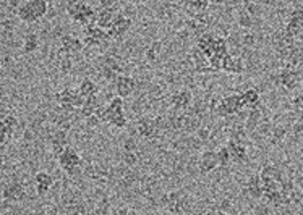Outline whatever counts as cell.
<instances>
[{
    "label": "cell",
    "instance_id": "41",
    "mask_svg": "<svg viewBox=\"0 0 303 215\" xmlns=\"http://www.w3.org/2000/svg\"><path fill=\"white\" fill-rule=\"evenodd\" d=\"M4 163H5V157L0 154V170H2V167H4Z\"/></svg>",
    "mask_w": 303,
    "mask_h": 215
},
{
    "label": "cell",
    "instance_id": "4",
    "mask_svg": "<svg viewBox=\"0 0 303 215\" xmlns=\"http://www.w3.org/2000/svg\"><path fill=\"white\" fill-rule=\"evenodd\" d=\"M211 107H212V112L217 113L219 117L222 118H227L231 117V115H235L243 110L240 94H231V96L220 97L219 101H212Z\"/></svg>",
    "mask_w": 303,
    "mask_h": 215
},
{
    "label": "cell",
    "instance_id": "24",
    "mask_svg": "<svg viewBox=\"0 0 303 215\" xmlns=\"http://www.w3.org/2000/svg\"><path fill=\"white\" fill-rule=\"evenodd\" d=\"M29 8L32 10V13H34V16L37 20H41L43 16H46L47 10H49V4H47V0H26Z\"/></svg>",
    "mask_w": 303,
    "mask_h": 215
},
{
    "label": "cell",
    "instance_id": "25",
    "mask_svg": "<svg viewBox=\"0 0 303 215\" xmlns=\"http://www.w3.org/2000/svg\"><path fill=\"white\" fill-rule=\"evenodd\" d=\"M75 91L77 89H71V88H65L62 91L55 94V101L59 105H73V96H75Z\"/></svg>",
    "mask_w": 303,
    "mask_h": 215
},
{
    "label": "cell",
    "instance_id": "23",
    "mask_svg": "<svg viewBox=\"0 0 303 215\" xmlns=\"http://www.w3.org/2000/svg\"><path fill=\"white\" fill-rule=\"evenodd\" d=\"M259 177L263 178V181H282V171L274 167V165H266L263 170L259 171Z\"/></svg>",
    "mask_w": 303,
    "mask_h": 215
},
{
    "label": "cell",
    "instance_id": "16",
    "mask_svg": "<svg viewBox=\"0 0 303 215\" xmlns=\"http://www.w3.org/2000/svg\"><path fill=\"white\" fill-rule=\"evenodd\" d=\"M60 47L65 49V51H68L70 54H80L81 51L85 49L83 40H80L78 37L71 36V34H63L60 37Z\"/></svg>",
    "mask_w": 303,
    "mask_h": 215
},
{
    "label": "cell",
    "instance_id": "30",
    "mask_svg": "<svg viewBox=\"0 0 303 215\" xmlns=\"http://www.w3.org/2000/svg\"><path fill=\"white\" fill-rule=\"evenodd\" d=\"M122 163L127 165V167H133L138 163V154L136 151H124L122 154Z\"/></svg>",
    "mask_w": 303,
    "mask_h": 215
},
{
    "label": "cell",
    "instance_id": "6",
    "mask_svg": "<svg viewBox=\"0 0 303 215\" xmlns=\"http://www.w3.org/2000/svg\"><path fill=\"white\" fill-rule=\"evenodd\" d=\"M130 28H132V20H130L128 16H125V15L117 13L116 18H113L112 26L107 29L109 37H110V39H120V37H124V36L127 34V32L130 31Z\"/></svg>",
    "mask_w": 303,
    "mask_h": 215
},
{
    "label": "cell",
    "instance_id": "33",
    "mask_svg": "<svg viewBox=\"0 0 303 215\" xmlns=\"http://www.w3.org/2000/svg\"><path fill=\"white\" fill-rule=\"evenodd\" d=\"M290 18L295 20L298 24H301V26H303V8H297V10H293L292 15H290Z\"/></svg>",
    "mask_w": 303,
    "mask_h": 215
},
{
    "label": "cell",
    "instance_id": "19",
    "mask_svg": "<svg viewBox=\"0 0 303 215\" xmlns=\"http://www.w3.org/2000/svg\"><path fill=\"white\" fill-rule=\"evenodd\" d=\"M222 70L227 73H232V74H240L245 70L243 60L239 59V57H231L227 54L222 60Z\"/></svg>",
    "mask_w": 303,
    "mask_h": 215
},
{
    "label": "cell",
    "instance_id": "40",
    "mask_svg": "<svg viewBox=\"0 0 303 215\" xmlns=\"http://www.w3.org/2000/svg\"><path fill=\"white\" fill-rule=\"evenodd\" d=\"M245 44H253V36H247V37H245Z\"/></svg>",
    "mask_w": 303,
    "mask_h": 215
},
{
    "label": "cell",
    "instance_id": "28",
    "mask_svg": "<svg viewBox=\"0 0 303 215\" xmlns=\"http://www.w3.org/2000/svg\"><path fill=\"white\" fill-rule=\"evenodd\" d=\"M18 18L24 23H34L37 21V18L34 16V13H32V10L29 8L28 2H24L18 7Z\"/></svg>",
    "mask_w": 303,
    "mask_h": 215
},
{
    "label": "cell",
    "instance_id": "22",
    "mask_svg": "<svg viewBox=\"0 0 303 215\" xmlns=\"http://www.w3.org/2000/svg\"><path fill=\"white\" fill-rule=\"evenodd\" d=\"M78 91H80V94L83 96L85 99H88V97H91V96H97V94H99V86H97L91 78H85V79H81L80 86H78Z\"/></svg>",
    "mask_w": 303,
    "mask_h": 215
},
{
    "label": "cell",
    "instance_id": "8",
    "mask_svg": "<svg viewBox=\"0 0 303 215\" xmlns=\"http://www.w3.org/2000/svg\"><path fill=\"white\" fill-rule=\"evenodd\" d=\"M116 91H117V96L120 97H130L135 91H136V81L135 78L128 76V74H119L116 78Z\"/></svg>",
    "mask_w": 303,
    "mask_h": 215
},
{
    "label": "cell",
    "instance_id": "14",
    "mask_svg": "<svg viewBox=\"0 0 303 215\" xmlns=\"http://www.w3.org/2000/svg\"><path fill=\"white\" fill-rule=\"evenodd\" d=\"M117 12L113 8H101L96 12V24L102 29H109L113 23V18H116Z\"/></svg>",
    "mask_w": 303,
    "mask_h": 215
},
{
    "label": "cell",
    "instance_id": "21",
    "mask_svg": "<svg viewBox=\"0 0 303 215\" xmlns=\"http://www.w3.org/2000/svg\"><path fill=\"white\" fill-rule=\"evenodd\" d=\"M97 107H101V101H99V96H91V97H88L85 104L80 107V115H81V118H88V117H91V115H94V112L97 110Z\"/></svg>",
    "mask_w": 303,
    "mask_h": 215
},
{
    "label": "cell",
    "instance_id": "13",
    "mask_svg": "<svg viewBox=\"0 0 303 215\" xmlns=\"http://www.w3.org/2000/svg\"><path fill=\"white\" fill-rule=\"evenodd\" d=\"M34 185H36V191L39 196H46L51 188L54 186V178L52 175H49L47 171H37L34 177Z\"/></svg>",
    "mask_w": 303,
    "mask_h": 215
},
{
    "label": "cell",
    "instance_id": "10",
    "mask_svg": "<svg viewBox=\"0 0 303 215\" xmlns=\"http://www.w3.org/2000/svg\"><path fill=\"white\" fill-rule=\"evenodd\" d=\"M217 167H219V162H217L216 151H204L198 162V168L201 175H208V173L214 171Z\"/></svg>",
    "mask_w": 303,
    "mask_h": 215
},
{
    "label": "cell",
    "instance_id": "29",
    "mask_svg": "<svg viewBox=\"0 0 303 215\" xmlns=\"http://www.w3.org/2000/svg\"><path fill=\"white\" fill-rule=\"evenodd\" d=\"M216 154H217V162H219L220 167H227V165L232 162V157H231V152H229L227 146L225 147H220Z\"/></svg>",
    "mask_w": 303,
    "mask_h": 215
},
{
    "label": "cell",
    "instance_id": "15",
    "mask_svg": "<svg viewBox=\"0 0 303 215\" xmlns=\"http://www.w3.org/2000/svg\"><path fill=\"white\" fill-rule=\"evenodd\" d=\"M247 191L248 194L253 197V199H261L263 197V193H264V181L263 178L258 175H251L248 178V183H247Z\"/></svg>",
    "mask_w": 303,
    "mask_h": 215
},
{
    "label": "cell",
    "instance_id": "36",
    "mask_svg": "<svg viewBox=\"0 0 303 215\" xmlns=\"http://www.w3.org/2000/svg\"><path fill=\"white\" fill-rule=\"evenodd\" d=\"M99 7L101 8H113V10H117L116 0H99Z\"/></svg>",
    "mask_w": 303,
    "mask_h": 215
},
{
    "label": "cell",
    "instance_id": "27",
    "mask_svg": "<svg viewBox=\"0 0 303 215\" xmlns=\"http://www.w3.org/2000/svg\"><path fill=\"white\" fill-rule=\"evenodd\" d=\"M263 120V112H261L259 105L258 107H253V109H248V113H247V125L250 128H255L259 125V121Z\"/></svg>",
    "mask_w": 303,
    "mask_h": 215
},
{
    "label": "cell",
    "instance_id": "18",
    "mask_svg": "<svg viewBox=\"0 0 303 215\" xmlns=\"http://www.w3.org/2000/svg\"><path fill=\"white\" fill-rule=\"evenodd\" d=\"M227 149H229V152H231L232 162H245L247 160V147H245L243 143L235 141V139H229Z\"/></svg>",
    "mask_w": 303,
    "mask_h": 215
},
{
    "label": "cell",
    "instance_id": "12",
    "mask_svg": "<svg viewBox=\"0 0 303 215\" xmlns=\"http://www.w3.org/2000/svg\"><path fill=\"white\" fill-rule=\"evenodd\" d=\"M135 125H136L138 135H140L141 138H146V139H153L156 136V131H158V125H156V121L148 118V117L138 118Z\"/></svg>",
    "mask_w": 303,
    "mask_h": 215
},
{
    "label": "cell",
    "instance_id": "17",
    "mask_svg": "<svg viewBox=\"0 0 303 215\" xmlns=\"http://www.w3.org/2000/svg\"><path fill=\"white\" fill-rule=\"evenodd\" d=\"M240 101H242L243 109H253V107L259 105L261 94L255 88H248V89H245L243 93H240Z\"/></svg>",
    "mask_w": 303,
    "mask_h": 215
},
{
    "label": "cell",
    "instance_id": "42",
    "mask_svg": "<svg viewBox=\"0 0 303 215\" xmlns=\"http://www.w3.org/2000/svg\"><path fill=\"white\" fill-rule=\"evenodd\" d=\"M298 185L303 188V177H300V178H298Z\"/></svg>",
    "mask_w": 303,
    "mask_h": 215
},
{
    "label": "cell",
    "instance_id": "20",
    "mask_svg": "<svg viewBox=\"0 0 303 215\" xmlns=\"http://www.w3.org/2000/svg\"><path fill=\"white\" fill-rule=\"evenodd\" d=\"M70 146L68 144V138H67V131L59 130L57 133L51 138V149L54 155H59L65 147Z\"/></svg>",
    "mask_w": 303,
    "mask_h": 215
},
{
    "label": "cell",
    "instance_id": "26",
    "mask_svg": "<svg viewBox=\"0 0 303 215\" xmlns=\"http://www.w3.org/2000/svg\"><path fill=\"white\" fill-rule=\"evenodd\" d=\"M37 47H39V39H37L36 34H32V32H29V34L24 36V39H23V52H24V54H32V52H36Z\"/></svg>",
    "mask_w": 303,
    "mask_h": 215
},
{
    "label": "cell",
    "instance_id": "2",
    "mask_svg": "<svg viewBox=\"0 0 303 215\" xmlns=\"http://www.w3.org/2000/svg\"><path fill=\"white\" fill-rule=\"evenodd\" d=\"M105 123L116 128H125L128 125L125 115V102L124 97H113L112 101L105 105Z\"/></svg>",
    "mask_w": 303,
    "mask_h": 215
},
{
    "label": "cell",
    "instance_id": "34",
    "mask_svg": "<svg viewBox=\"0 0 303 215\" xmlns=\"http://www.w3.org/2000/svg\"><path fill=\"white\" fill-rule=\"evenodd\" d=\"M247 12L248 15H251V16H255V15H259L261 13V10H259V7L256 5V4H253V2H250V4H247Z\"/></svg>",
    "mask_w": 303,
    "mask_h": 215
},
{
    "label": "cell",
    "instance_id": "37",
    "mask_svg": "<svg viewBox=\"0 0 303 215\" xmlns=\"http://www.w3.org/2000/svg\"><path fill=\"white\" fill-rule=\"evenodd\" d=\"M284 136H285V130L281 128V126H274V130H273V138L281 139V138H284Z\"/></svg>",
    "mask_w": 303,
    "mask_h": 215
},
{
    "label": "cell",
    "instance_id": "39",
    "mask_svg": "<svg viewBox=\"0 0 303 215\" xmlns=\"http://www.w3.org/2000/svg\"><path fill=\"white\" fill-rule=\"evenodd\" d=\"M200 136H201V139H208L209 138V130L208 128H201L200 130Z\"/></svg>",
    "mask_w": 303,
    "mask_h": 215
},
{
    "label": "cell",
    "instance_id": "32",
    "mask_svg": "<svg viewBox=\"0 0 303 215\" xmlns=\"http://www.w3.org/2000/svg\"><path fill=\"white\" fill-rule=\"evenodd\" d=\"M124 151H138V143L135 138H128L124 144Z\"/></svg>",
    "mask_w": 303,
    "mask_h": 215
},
{
    "label": "cell",
    "instance_id": "11",
    "mask_svg": "<svg viewBox=\"0 0 303 215\" xmlns=\"http://www.w3.org/2000/svg\"><path fill=\"white\" fill-rule=\"evenodd\" d=\"M24 186L21 183H10L4 188L2 199L5 202H20L24 197Z\"/></svg>",
    "mask_w": 303,
    "mask_h": 215
},
{
    "label": "cell",
    "instance_id": "7",
    "mask_svg": "<svg viewBox=\"0 0 303 215\" xmlns=\"http://www.w3.org/2000/svg\"><path fill=\"white\" fill-rule=\"evenodd\" d=\"M170 104L177 112H185L193 104V94L188 89H178L170 96Z\"/></svg>",
    "mask_w": 303,
    "mask_h": 215
},
{
    "label": "cell",
    "instance_id": "31",
    "mask_svg": "<svg viewBox=\"0 0 303 215\" xmlns=\"http://www.w3.org/2000/svg\"><path fill=\"white\" fill-rule=\"evenodd\" d=\"M239 24H240L242 28H245V29H250V28H253L255 21H253V16L251 15H248L247 12H243V13L239 15Z\"/></svg>",
    "mask_w": 303,
    "mask_h": 215
},
{
    "label": "cell",
    "instance_id": "38",
    "mask_svg": "<svg viewBox=\"0 0 303 215\" xmlns=\"http://www.w3.org/2000/svg\"><path fill=\"white\" fill-rule=\"evenodd\" d=\"M86 123H88V125L91 126V128H94V126H97V125H101V120L97 118L96 115H91V117L86 118Z\"/></svg>",
    "mask_w": 303,
    "mask_h": 215
},
{
    "label": "cell",
    "instance_id": "1",
    "mask_svg": "<svg viewBox=\"0 0 303 215\" xmlns=\"http://www.w3.org/2000/svg\"><path fill=\"white\" fill-rule=\"evenodd\" d=\"M67 13L68 16L77 21L81 26H91V24H96V12L94 8H91L88 4H85L83 0H71V2L67 5Z\"/></svg>",
    "mask_w": 303,
    "mask_h": 215
},
{
    "label": "cell",
    "instance_id": "5",
    "mask_svg": "<svg viewBox=\"0 0 303 215\" xmlns=\"http://www.w3.org/2000/svg\"><path fill=\"white\" fill-rule=\"evenodd\" d=\"M109 32L107 29L99 28L97 24H91V26L85 28V47H99L105 42H109Z\"/></svg>",
    "mask_w": 303,
    "mask_h": 215
},
{
    "label": "cell",
    "instance_id": "3",
    "mask_svg": "<svg viewBox=\"0 0 303 215\" xmlns=\"http://www.w3.org/2000/svg\"><path fill=\"white\" fill-rule=\"evenodd\" d=\"M57 159H59L60 168L67 173L68 177L75 178V175H80L81 165H83V159H81V155L78 154V151L75 147L67 146L59 155H57Z\"/></svg>",
    "mask_w": 303,
    "mask_h": 215
},
{
    "label": "cell",
    "instance_id": "9",
    "mask_svg": "<svg viewBox=\"0 0 303 215\" xmlns=\"http://www.w3.org/2000/svg\"><path fill=\"white\" fill-rule=\"evenodd\" d=\"M279 81L281 84L287 89V91H293L300 86L301 82V73H298L293 68H282L279 73Z\"/></svg>",
    "mask_w": 303,
    "mask_h": 215
},
{
    "label": "cell",
    "instance_id": "35",
    "mask_svg": "<svg viewBox=\"0 0 303 215\" xmlns=\"http://www.w3.org/2000/svg\"><path fill=\"white\" fill-rule=\"evenodd\" d=\"M2 120L12 128H16V125H18V120H16L15 115H5V117H2Z\"/></svg>",
    "mask_w": 303,
    "mask_h": 215
}]
</instances>
